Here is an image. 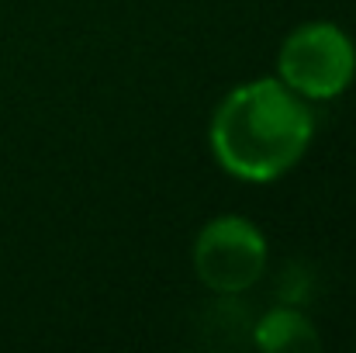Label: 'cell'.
<instances>
[{"label": "cell", "instance_id": "cell-4", "mask_svg": "<svg viewBox=\"0 0 356 353\" xmlns=\"http://www.w3.org/2000/svg\"><path fill=\"white\" fill-rule=\"evenodd\" d=\"M252 343L259 350H273V353H308V350H322V336L315 333V326L294 312V308H273L266 319H259Z\"/></svg>", "mask_w": 356, "mask_h": 353}, {"label": "cell", "instance_id": "cell-1", "mask_svg": "<svg viewBox=\"0 0 356 353\" xmlns=\"http://www.w3.org/2000/svg\"><path fill=\"white\" fill-rule=\"evenodd\" d=\"M308 104L280 80L236 87L211 118V149L218 163L252 184L284 177L312 142Z\"/></svg>", "mask_w": 356, "mask_h": 353}, {"label": "cell", "instance_id": "cell-3", "mask_svg": "<svg viewBox=\"0 0 356 353\" xmlns=\"http://www.w3.org/2000/svg\"><path fill=\"white\" fill-rule=\"evenodd\" d=\"M194 270L211 291L242 295L266 270V239L252 222L238 215H222L197 235Z\"/></svg>", "mask_w": 356, "mask_h": 353}, {"label": "cell", "instance_id": "cell-2", "mask_svg": "<svg viewBox=\"0 0 356 353\" xmlns=\"http://www.w3.org/2000/svg\"><path fill=\"white\" fill-rule=\"evenodd\" d=\"M280 84H287L298 97L329 101L339 97L356 73L353 38L332 21H312L291 31L277 56Z\"/></svg>", "mask_w": 356, "mask_h": 353}]
</instances>
